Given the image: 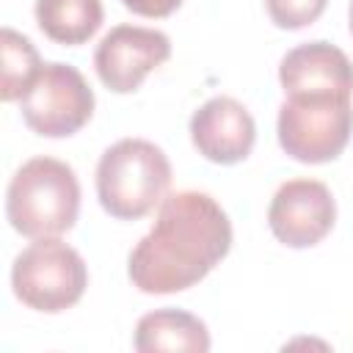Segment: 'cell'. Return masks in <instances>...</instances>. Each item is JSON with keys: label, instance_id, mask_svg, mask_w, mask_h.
<instances>
[{"label": "cell", "instance_id": "5bb4252c", "mask_svg": "<svg viewBox=\"0 0 353 353\" xmlns=\"http://www.w3.org/2000/svg\"><path fill=\"white\" fill-rule=\"evenodd\" d=\"M328 0H265L270 19L284 30H298L312 25L323 11Z\"/></svg>", "mask_w": 353, "mask_h": 353}, {"label": "cell", "instance_id": "52a82bcc", "mask_svg": "<svg viewBox=\"0 0 353 353\" xmlns=\"http://www.w3.org/2000/svg\"><path fill=\"white\" fill-rule=\"evenodd\" d=\"M168 55L171 41L163 30L141 25H116L97 44L94 69L110 91L130 94L143 83L152 69L165 63Z\"/></svg>", "mask_w": 353, "mask_h": 353}, {"label": "cell", "instance_id": "ba28073f", "mask_svg": "<svg viewBox=\"0 0 353 353\" xmlns=\"http://www.w3.org/2000/svg\"><path fill=\"white\" fill-rule=\"evenodd\" d=\"M336 204L325 182L290 179L284 182L268 207V223L279 243L290 248L317 245L334 226Z\"/></svg>", "mask_w": 353, "mask_h": 353}, {"label": "cell", "instance_id": "8992f818", "mask_svg": "<svg viewBox=\"0 0 353 353\" xmlns=\"http://www.w3.org/2000/svg\"><path fill=\"white\" fill-rule=\"evenodd\" d=\"M25 124L44 138L74 135L94 113V91L69 63H44L19 99Z\"/></svg>", "mask_w": 353, "mask_h": 353}, {"label": "cell", "instance_id": "9c48e42d", "mask_svg": "<svg viewBox=\"0 0 353 353\" xmlns=\"http://www.w3.org/2000/svg\"><path fill=\"white\" fill-rule=\"evenodd\" d=\"M190 141L207 160L232 165L251 154L256 124L243 102L232 97H212L190 116Z\"/></svg>", "mask_w": 353, "mask_h": 353}, {"label": "cell", "instance_id": "5b68a950", "mask_svg": "<svg viewBox=\"0 0 353 353\" xmlns=\"http://www.w3.org/2000/svg\"><path fill=\"white\" fill-rule=\"evenodd\" d=\"M88 284L83 256L58 237H39L11 265L14 295L36 312H63L74 306Z\"/></svg>", "mask_w": 353, "mask_h": 353}, {"label": "cell", "instance_id": "2e32d148", "mask_svg": "<svg viewBox=\"0 0 353 353\" xmlns=\"http://www.w3.org/2000/svg\"><path fill=\"white\" fill-rule=\"evenodd\" d=\"M350 33H353V0H350Z\"/></svg>", "mask_w": 353, "mask_h": 353}, {"label": "cell", "instance_id": "4fadbf2b", "mask_svg": "<svg viewBox=\"0 0 353 353\" xmlns=\"http://www.w3.org/2000/svg\"><path fill=\"white\" fill-rule=\"evenodd\" d=\"M0 47H3L0 97H3V102H14V99H22V94L28 91V85L33 83V77L39 74V69L44 63L39 61V52L30 44V39L17 33V30H11V28H3Z\"/></svg>", "mask_w": 353, "mask_h": 353}, {"label": "cell", "instance_id": "30bf717a", "mask_svg": "<svg viewBox=\"0 0 353 353\" xmlns=\"http://www.w3.org/2000/svg\"><path fill=\"white\" fill-rule=\"evenodd\" d=\"M284 94H345L353 97V63L331 41H306L281 58Z\"/></svg>", "mask_w": 353, "mask_h": 353}, {"label": "cell", "instance_id": "9a60e30c", "mask_svg": "<svg viewBox=\"0 0 353 353\" xmlns=\"http://www.w3.org/2000/svg\"><path fill=\"white\" fill-rule=\"evenodd\" d=\"M132 14H138V17H168V14H174L179 6H182V0H121Z\"/></svg>", "mask_w": 353, "mask_h": 353}, {"label": "cell", "instance_id": "6da1fadb", "mask_svg": "<svg viewBox=\"0 0 353 353\" xmlns=\"http://www.w3.org/2000/svg\"><path fill=\"white\" fill-rule=\"evenodd\" d=\"M232 248L223 207L201 190H176L160 201L152 229L130 251V281L149 295L199 284Z\"/></svg>", "mask_w": 353, "mask_h": 353}, {"label": "cell", "instance_id": "3957f363", "mask_svg": "<svg viewBox=\"0 0 353 353\" xmlns=\"http://www.w3.org/2000/svg\"><path fill=\"white\" fill-rule=\"evenodd\" d=\"M171 163L165 152L146 138H121L108 146L97 163V196L108 215L138 221L165 199Z\"/></svg>", "mask_w": 353, "mask_h": 353}, {"label": "cell", "instance_id": "8fae6325", "mask_svg": "<svg viewBox=\"0 0 353 353\" xmlns=\"http://www.w3.org/2000/svg\"><path fill=\"white\" fill-rule=\"evenodd\" d=\"M135 350L157 353V350H210L207 325L182 309H154L143 314L135 325Z\"/></svg>", "mask_w": 353, "mask_h": 353}, {"label": "cell", "instance_id": "7c38bea8", "mask_svg": "<svg viewBox=\"0 0 353 353\" xmlns=\"http://www.w3.org/2000/svg\"><path fill=\"white\" fill-rule=\"evenodd\" d=\"M102 0H36V22L58 44H83L102 25Z\"/></svg>", "mask_w": 353, "mask_h": 353}, {"label": "cell", "instance_id": "7a4b0ae2", "mask_svg": "<svg viewBox=\"0 0 353 353\" xmlns=\"http://www.w3.org/2000/svg\"><path fill=\"white\" fill-rule=\"evenodd\" d=\"M80 182L63 160L39 154L22 163L6 190L8 223L25 237H55L74 226Z\"/></svg>", "mask_w": 353, "mask_h": 353}, {"label": "cell", "instance_id": "277c9868", "mask_svg": "<svg viewBox=\"0 0 353 353\" xmlns=\"http://www.w3.org/2000/svg\"><path fill=\"white\" fill-rule=\"evenodd\" d=\"M279 143L298 163H328L350 141L353 105L345 94H287L279 108Z\"/></svg>", "mask_w": 353, "mask_h": 353}]
</instances>
